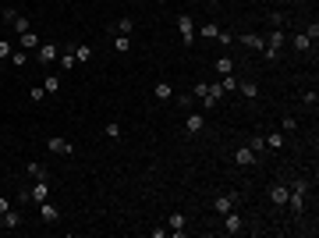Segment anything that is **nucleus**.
I'll return each mask as SVG.
<instances>
[{"instance_id":"nucleus-1","label":"nucleus","mask_w":319,"mask_h":238,"mask_svg":"<svg viewBox=\"0 0 319 238\" xmlns=\"http://www.w3.org/2000/svg\"><path fill=\"white\" fill-rule=\"evenodd\" d=\"M287 188H291V199H287V206H291L294 213H301V210H305V196H309V182H305V178H294Z\"/></svg>"},{"instance_id":"nucleus-2","label":"nucleus","mask_w":319,"mask_h":238,"mask_svg":"<svg viewBox=\"0 0 319 238\" xmlns=\"http://www.w3.org/2000/svg\"><path fill=\"white\" fill-rule=\"evenodd\" d=\"M174 25H177V32H181V43H185V47H192V43H195V22H192V14L181 11Z\"/></svg>"},{"instance_id":"nucleus-3","label":"nucleus","mask_w":319,"mask_h":238,"mask_svg":"<svg viewBox=\"0 0 319 238\" xmlns=\"http://www.w3.org/2000/svg\"><path fill=\"white\" fill-rule=\"evenodd\" d=\"M280 47H284V28H273L270 39H266V47H263V57H266V61H277Z\"/></svg>"},{"instance_id":"nucleus-4","label":"nucleus","mask_w":319,"mask_h":238,"mask_svg":"<svg viewBox=\"0 0 319 238\" xmlns=\"http://www.w3.org/2000/svg\"><path fill=\"white\" fill-rule=\"evenodd\" d=\"M18 199H32V203H47L50 199V182H36L32 188H25Z\"/></svg>"},{"instance_id":"nucleus-5","label":"nucleus","mask_w":319,"mask_h":238,"mask_svg":"<svg viewBox=\"0 0 319 238\" xmlns=\"http://www.w3.org/2000/svg\"><path fill=\"white\" fill-rule=\"evenodd\" d=\"M234 206H238V192H223V196L213 199V210H217L220 217H223V213H231Z\"/></svg>"},{"instance_id":"nucleus-6","label":"nucleus","mask_w":319,"mask_h":238,"mask_svg":"<svg viewBox=\"0 0 319 238\" xmlns=\"http://www.w3.org/2000/svg\"><path fill=\"white\" fill-rule=\"evenodd\" d=\"M287 199H291V188H287L284 182H273L270 185V203L273 206H287Z\"/></svg>"},{"instance_id":"nucleus-7","label":"nucleus","mask_w":319,"mask_h":238,"mask_svg":"<svg viewBox=\"0 0 319 238\" xmlns=\"http://www.w3.org/2000/svg\"><path fill=\"white\" fill-rule=\"evenodd\" d=\"M47 150H50L53 157H68V153L74 150V146H71L68 139H60V135H53V139H47Z\"/></svg>"},{"instance_id":"nucleus-8","label":"nucleus","mask_w":319,"mask_h":238,"mask_svg":"<svg viewBox=\"0 0 319 238\" xmlns=\"http://www.w3.org/2000/svg\"><path fill=\"white\" fill-rule=\"evenodd\" d=\"M36 61L39 64H53L57 61V47H53V43H39V47H36Z\"/></svg>"},{"instance_id":"nucleus-9","label":"nucleus","mask_w":319,"mask_h":238,"mask_svg":"<svg viewBox=\"0 0 319 238\" xmlns=\"http://www.w3.org/2000/svg\"><path fill=\"white\" fill-rule=\"evenodd\" d=\"M241 39V47H248V50H255V53H263V47H266V39L259 36V32H245V36H238Z\"/></svg>"},{"instance_id":"nucleus-10","label":"nucleus","mask_w":319,"mask_h":238,"mask_svg":"<svg viewBox=\"0 0 319 238\" xmlns=\"http://www.w3.org/2000/svg\"><path fill=\"white\" fill-rule=\"evenodd\" d=\"M202 128H206V117L202 114H188L185 117V132H188V135H199Z\"/></svg>"},{"instance_id":"nucleus-11","label":"nucleus","mask_w":319,"mask_h":238,"mask_svg":"<svg viewBox=\"0 0 319 238\" xmlns=\"http://www.w3.org/2000/svg\"><path fill=\"white\" fill-rule=\"evenodd\" d=\"M36 47H39V36L32 32V28H28V32H22V36H18V50H25V53H32Z\"/></svg>"},{"instance_id":"nucleus-12","label":"nucleus","mask_w":319,"mask_h":238,"mask_svg":"<svg viewBox=\"0 0 319 238\" xmlns=\"http://www.w3.org/2000/svg\"><path fill=\"white\" fill-rule=\"evenodd\" d=\"M234 163H238V167H252V163H255V153L248 150V146H241V150H234Z\"/></svg>"},{"instance_id":"nucleus-13","label":"nucleus","mask_w":319,"mask_h":238,"mask_svg":"<svg viewBox=\"0 0 319 238\" xmlns=\"http://www.w3.org/2000/svg\"><path fill=\"white\" fill-rule=\"evenodd\" d=\"M227 217V235H238V231H245V220H241V213H223Z\"/></svg>"},{"instance_id":"nucleus-14","label":"nucleus","mask_w":319,"mask_h":238,"mask_svg":"<svg viewBox=\"0 0 319 238\" xmlns=\"http://www.w3.org/2000/svg\"><path fill=\"white\" fill-rule=\"evenodd\" d=\"M153 96H156L160 103H167V100L174 96V85H171V82H156V85H153Z\"/></svg>"},{"instance_id":"nucleus-15","label":"nucleus","mask_w":319,"mask_h":238,"mask_svg":"<svg viewBox=\"0 0 319 238\" xmlns=\"http://www.w3.org/2000/svg\"><path fill=\"white\" fill-rule=\"evenodd\" d=\"M74 43H68V47H64V53H60V71H71L74 64H78V61H74Z\"/></svg>"},{"instance_id":"nucleus-16","label":"nucleus","mask_w":319,"mask_h":238,"mask_svg":"<svg viewBox=\"0 0 319 238\" xmlns=\"http://www.w3.org/2000/svg\"><path fill=\"white\" fill-rule=\"evenodd\" d=\"M74 61H78V64H85L89 61V57H93V47H89V43H74Z\"/></svg>"},{"instance_id":"nucleus-17","label":"nucleus","mask_w":319,"mask_h":238,"mask_svg":"<svg viewBox=\"0 0 319 238\" xmlns=\"http://www.w3.org/2000/svg\"><path fill=\"white\" fill-rule=\"evenodd\" d=\"M291 43H294V50H298V53H309V50H312V47H316V43H312V39H309V36H305V32H298V36H294V39H291Z\"/></svg>"},{"instance_id":"nucleus-18","label":"nucleus","mask_w":319,"mask_h":238,"mask_svg":"<svg viewBox=\"0 0 319 238\" xmlns=\"http://www.w3.org/2000/svg\"><path fill=\"white\" fill-rule=\"evenodd\" d=\"M39 213H43V220H47V224H53V220L60 217V210H57L53 203H39Z\"/></svg>"},{"instance_id":"nucleus-19","label":"nucleus","mask_w":319,"mask_h":238,"mask_svg":"<svg viewBox=\"0 0 319 238\" xmlns=\"http://www.w3.org/2000/svg\"><path fill=\"white\" fill-rule=\"evenodd\" d=\"M0 224H4V228H18V224H22V213H18V210L0 213Z\"/></svg>"},{"instance_id":"nucleus-20","label":"nucleus","mask_w":319,"mask_h":238,"mask_svg":"<svg viewBox=\"0 0 319 238\" xmlns=\"http://www.w3.org/2000/svg\"><path fill=\"white\" fill-rule=\"evenodd\" d=\"M238 89H241L245 100H259V85H255V82H238Z\"/></svg>"},{"instance_id":"nucleus-21","label":"nucleus","mask_w":319,"mask_h":238,"mask_svg":"<svg viewBox=\"0 0 319 238\" xmlns=\"http://www.w3.org/2000/svg\"><path fill=\"white\" fill-rule=\"evenodd\" d=\"M248 150L255 153V160H259V157L266 153V139H263V135H252V139H248Z\"/></svg>"},{"instance_id":"nucleus-22","label":"nucleus","mask_w":319,"mask_h":238,"mask_svg":"<svg viewBox=\"0 0 319 238\" xmlns=\"http://www.w3.org/2000/svg\"><path fill=\"white\" fill-rule=\"evenodd\" d=\"M185 224H188L185 213H171V231H174V235H185Z\"/></svg>"},{"instance_id":"nucleus-23","label":"nucleus","mask_w":319,"mask_h":238,"mask_svg":"<svg viewBox=\"0 0 319 238\" xmlns=\"http://www.w3.org/2000/svg\"><path fill=\"white\" fill-rule=\"evenodd\" d=\"M131 28H135L131 18H117V22H114V32H117V36H131Z\"/></svg>"},{"instance_id":"nucleus-24","label":"nucleus","mask_w":319,"mask_h":238,"mask_svg":"<svg viewBox=\"0 0 319 238\" xmlns=\"http://www.w3.org/2000/svg\"><path fill=\"white\" fill-rule=\"evenodd\" d=\"M28 174H32L36 182H50V171L43 167V163H28Z\"/></svg>"},{"instance_id":"nucleus-25","label":"nucleus","mask_w":319,"mask_h":238,"mask_svg":"<svg viewBox=\"0 0 319 238\" xmlns=\"http://www.w3.org/2000/svg\"><path fill=\"white\" fill-rule=\"evenodd\" d=\"M266 150H284V132H270V135H266Z\"/></svg>"},{"instance_id":"nucleus-26","label":"nucleus","mask_w":319,"mask_h":238,"mask_svg":"<svg viewBox=\"0 0 319 238\" xmlns=\"http://www.w3.org/2000/svg\"><path fill=\"white\" fill-rule=\"evenodd\" d=\"M217 71H220V75H234V61H231V57H220V61H217Z\"/></svg>"},{"instance_id":"nucleus-27","label":"nucleus","mask_w":319,"mask_h":238,"mask_svg":"<svg viewBox=\"0 0 319 238\" xmlns=\"http://www.w3.org/2000/svg\"><path fill=\"white\" fill-rule=\"evenodd\" d=\"M114 50H117V53H128V50H131V39H128V36H114Z\"/></svg>"},{"instance_id":"nucleus-28","label":"nucleus","mask_w":319,"mask_h":238,"mask_svg":"<svg viewBox=\"0 0 319 238\" xmlns=\"http://www.w3.org/2000/svg\"><path fill=\"white\" fill-rule=\"evenodd\" d=\"M43 96H47L43 85H28V100H32V103H43Z\"/></svg>"},{"instance_id":"nucleus-29","label":"nucleus","mask_w":319,"mask_h":238,"mask_svg":"<svg viewBox=\"0 0 319 238\" xmlns=\"http://www.w3.org/2000/svg\"><path fill=\"white\" fill-rule=\"evenodd\" d=\"M199 32H202L206 39H217V36H220V25H217V22H209V25H202V28H199Z\"/></svg>"},{"instance_id":"nucleus-30","label":"nucleus","mask_w":319,"mask_h":238,"mask_svg":"<svg viewBox=\"0 0 319 238\" xmlns=\"http://www.w3.org/2000/svg\"><path fill=\"white\" fill-rule=\"evenodd\" d=\"M25 61H28V53H25V50H18V47H14V50H11V64H14V68H22Z\"/></svg>"},{"instance_id":"nucleus-31","label":"nucleus","mask_w":319,"mask_h":238,"mask_svg":"<svg viewBox=\"0 0 319 238\" xmlns=\"http://www.w3.org/2000/svg\"><path fill=\"white\" fill-rule=\"evenodd\" d=\"M220 85H223V93H234V89H238V79H234V75H220Z\"/></svg>"},{"instance_id":"nucleus-32","label":"nucleus","mask_w":319,"mask_h":238,"mask_svg":"<svg viewBox=\"0 0 319 238\" xmlns=\"http://www.w3.org/2000/svg\"><path fill=\"white\" fill-rule=\"evenodd\" d=\"M0 22L14 25V22H18V11H14V7H4V11H0Z\"/></svg>"},{"instance_id":"nucleus-33","label":"nucleus","mask_w":319,"mask_h":238,"mask_svg":"<svg viewBox=\"0 0 319 238\" xmlns=\"http://www.w3.org/2000/svg\"><path fill=\"white\" fill-rule=\"evenodd\" d=\"M43 89H47V93H57V89H60L57 75H47V79H43Z\"/></svg>"},{"instance_id":"nucleus-34","label":"nucleus","mask_w":319,"mask_h":238,"mask_svg":"<svg viewBox=\"0 0 319 238\" xmlns=\"http://www.w3.org/2000/svg\"><path fill=\"white\" fill-rule=\"evenodd\" d=\"M14 32H18V36L28 32V18H25V14H18V22H14Z\"/></svg>"},{"instance_id":"nucleus-35","label":"nucleus","mask_w":319,"mask_h":238,"mask_svg":"<svg viewBox=\"0 0 319 238\" xmlns=\"http://www.w3.org/2000/svg\"><path fill=\"white\" fill-rule=\"evenodd\" d=\"M206 93H209V85H206V82H199V85H192V96H199V100H202Z\"/></svg>"},{"instance_id":"nucleus-36","label":"nucleus","mask_w":319,"mask_h":238,"mask_svg":"<svg viewBox=\"0 0 319 238\" xmlns=\"http://www.w3.org/2000/svg\"><path fill=\"white\" fill-rule=\"evenodd\" d=\"M106 135H110V139H121V125L110 121V125H106Z\"/></svg>"},{"instance_id":"nucleus-37","label":"nucleus","mask_w":319,"mask_h":238,"mask_svg":"<svg viewBox=\"0 0 319 238\" xmlns=\"http://www.w3.org/2000/svg\"><path fill=\"white\" fill-rule=\"evenodd\" d=\"M316 100H319V96H316V89H309V93H301V103H309V107H316Z\"/></svg>"},{"instance_id":"nucleus-38","label":"nucleus","mask_w":319,"mask_h":238,"mask_svg":"<svg viewBox=\"0 0 319 238\" xmlns=\"http://www.w3.org/2000/svg\"><path fill=\"white\" fill-rule=\"evenodd\" d=\"M11 50H14V43H7V39H0V57H11Z\"/></svg>"},{"instance_id":"nucleus-39","label":"nucleus","mask_w":319,"mask_h":238,"mask_svg":"<svg viewBox=\"0 0 319 238\" xmlns=\"http://www.w3.org/2000/svg\"><path fill=\"white\" fill-rule=\"evenodd\" d=\"M217 39L223 43V47H231V43H234V36H231V32H227V28H220V36H217Z\"/></svg>"},{"instance_id":"nucleus-40","label":"nucleus","mask_w":319,"mask_h":238,"mask_svg":"<svg viewBox=\"0 0 319 238\" xmlns=\"http://www.w3.org/2000/svg\"><path fill=\"white\" fill-rule=\"evenodd\" d=\"M305 36H309V39H312V43H316V39H319V25H316V22H312V25H309V28H305Z\"/></svg>"},{"instance_id":"nucleus-41","label":"nucleus","mask_w":319,"mask_h":238,"mask_svg":"<svg viewBox=\"0 0 319 238\" xmlns=\"http://www.w3.org/2000/svg\"><path fill=\"white\" fill-rule=\"evenodd\" d=\"M284 22H287V18H284L280 11H273V14H270V25H284Z\"/></svg>"},{"instance_id":"nucleus-42","label":"nucleus","mask_w":319,"mask_h":238,"mask_svg":"<svg viewBox=\"0 0 319 238\" xmlns=\"http://www.w3.org/2000/svg\"><path fill=\"white\" fill-rule=\"evenodd\" d=\"M294 128H298V121H294L291 114H287V117H284V132H294Z\"/></svg>"},{"instance_id":"nucleus-43","label":"nucleus","mask_w":319,"mask_h":238,"mask_svg":"<svg viewBox=\"0 0 319 238\" xmlns=\"http://www.w3.org/2000/svg\"><path fill=\"white\" fill-rule=\"evenodd\" d=\"M11 210V199H0V213H7Z\"/></svg>"},{"instance_id":"nucleus-44","label":"nucleus","mask_w":319,"mask_h":238,"mask_svg":"<svg viewBox=\"0 0 319 238\" xmlns=\"http://www.w3.org/2000/svg\"><path fill=\"white\" fill-rule=\"evenodd\" d=\"M206 4H220V0H206Z\"/></svg>"},{"instance_id":"nucleus-45","label":"nucleus","mask_w":319,"mask_h":238,"mask_svg":"<svg viewBox=\"0 0 319 238\" xmlns=\"http://www.w3.org/2000/svg\"><path fill=\"white\" fill-rule=\"evenodd\" d=\"M156 4H167V0H156Z\"/></svg>"}]
</instances>
